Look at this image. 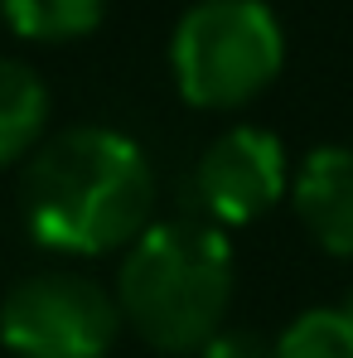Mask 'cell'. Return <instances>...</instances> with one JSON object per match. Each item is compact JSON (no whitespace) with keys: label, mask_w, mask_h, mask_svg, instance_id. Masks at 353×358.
<instances>
[{"label":"cell","mask_w":353,"mask_h":358,"mask_svg":"<svg viewBox=\"0 0 353 358\" xmlns=\"http://www.w3.org/2000/svg\"><path fill=\"white\" fill-rule=\"evenodd\" d=\"M20 218L39 247L63 257L126 252L155 223V170L126 131H54L20 170Z\"/></svg>","instance_id":"1"},{"label":"cell","mask_w":353,"mask_h":358,"mask_svg":"<svg viewBox=\"0 0 353 358\" xmlns=\"http://www.w3.org/2000/svg\"><path fill=\"white\" fill-rule=\"evenodd\" d=\"M237 252L223 228L208 218H165L150 223L121 252L117 310L121 329H131L155 354H199L233 310Z\"/></svg>","instance_id":"2"},{"label":"cell","mask_w":353,"mask_h":358,"mask_svg":"<svg viewBox=\"0 0 353 358\" xmlns=\"http://www.w3.org/2000/svg\"><path fill=\"white\" fill-rule=\"evenodd\" d=\"M286 68V29L266 0H194L170 34V73L199 112L257 102Z\"/></svg>","instance_id":"3"},{"label":"cell","mask_w":353,"mask_h":358,"mask_svg":"<svg viewBox=\"0 0 353 358\" xmlns=\"http://www.w3.org/2000/svg\"><path fill=\"white\" fill-rule=\"evenodd\" d=\"M117 334V296L82 271L20 276L0 300V344L10 358H107Z\"/></svg>","instance_id":"4"},{"label":"cell","mask_w":353,"mask_h":358,"mask_svg":"<svg viewBox=\"0 0 353 358\" xmlns=\"http://www.w3.org/2000/svg\"><path fill=\"white\" fill-rule=\"evenodd\" d=\"M286 189H291V155L281 136L266 126H247V121L213 136L194 170L199 208L223 233L266 218L286 199Z\"/></svg>","instance_id":"5"},{"label":"cell","mask_w":353,"mask_h":358,"mask_svg":"<svg viewBox=\"0 0 353 358\" xmlns=\"http://www.w3.org/2000/svg\"><path fill=\"white\" fill-rule=\"evenodd\" d=\"M291 208L305 238L324 257L353 262V150L315 145L291 170Z\"/></svg>","instance_id":"6"},{"label":"cell","mask_w":353,"mask_h":358,"mask_svg":"<svg viewBox=\"0 0 353 358\" xmlns=\"http://www.w3.org/2000/svg\"><path fill=\"white\" fill-rule=\"evenodd\" d=\"M49 131V87L20 59H0V170L34 155Z\"/></svg>","instance_id":"7"},{"label":"cell","mask_w":353,"mask_h":358,"mask_svg":"<svg viewBox=\"0 0 353 358\" xmlns=\"http://www.w3.org/2000/svg\"><path fill=\"white\" fill-rule=\"evenodd\" d=\"M0 15L29 44H73L107 20V0H0Z\"/></svg>","instance_id":"8"},{"label":"cell","mask_w":353,"mask_h":358,"mask_svg":"<svg viewBox=\"0 0 353 358\" xmlns=\"http://www.w3.org/2000/svg\"><path fill=\"white\" fill-rule=\"evenodd\" d=\"M276 358H353V296L339 305H310L271 339Z\"/></svg>","instance_id":"9"},{"label":"cell","mask_w":353,"mask_h":358,"mask_svg":"<svg viewBox=\"0 0 353 358\" xmlns=\"http://www.w3.org/2000/svg\"><path fill=\"white\" fill-rule=\"evenodd\" d=\"M194 358H276V349H271V339H261L257 329H228V324H223Z\"/></svg>","instance_id":"10"}]
</instances>
